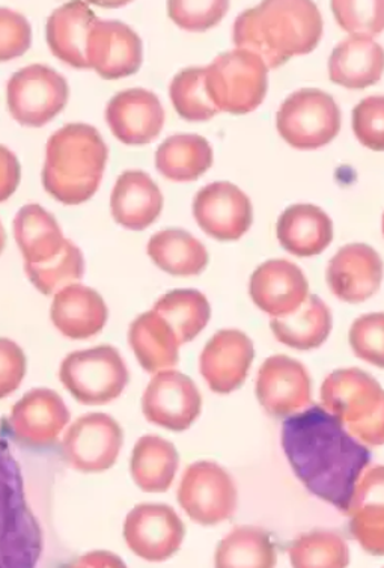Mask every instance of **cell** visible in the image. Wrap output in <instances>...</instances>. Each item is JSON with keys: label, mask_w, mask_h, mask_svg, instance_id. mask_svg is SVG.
Masks as SVG:
<instances>
[{"label": "cell", "mask_w": 384, "mask_h": 568, "mask_svg": "<svg viewBox=\"0 0 384 568\" xmlns=\"http://www.w3.org/2000/svg\"><path fill=\"white\" fill-rule=\"evenodd\" d=\"M282 448L295 477L312 495L348 511L371 452L336 416L320 406L289 416L282 425Z\"/></svg>", "instance_id": "cell-1"}, {"label": "cell", "mask_w": 384, "mask_h": 568, "mask_svg": "<svg viewBox=\"0 0 384 568\" xmlns=\"http://www.w3.org/2000/svg\"><path fill=\"white\" fill-rule=\"evenodd\" d=\"M322 36L323 17L310 0H267L234 23V44L263 59L269 70L311 53Z\"/></svg>", "instance_id": "cell-2"}, {"label": "cell", "mask_w": 384, "mask_h": 568, "mask_svg": "<svg viewBox=\"0 0 384 568\" xmlns=\"http://www.w3.org/2000/svg\"><path fill=\"white\" fill-rule=\"evenodd\" d=\"M108 158L99 130L80 123L63 125L46 146L42 186L62 204H83L99 191Z\"/></svg>", "instance_id": "cell-3"}, {"label": "cell", "mask_w": 384, "mask_h": 568, "mask_svg": "<svg viewBox=\"0 0 384 568\" xmlns=\"http://www.w3.org/2000/svg\"><path fill=\"white\" fill-rule=\"evenodd\" d=\"M324 409L358 442L384 444V389L358 368L337 369L322 386Z\"/></svg>", "instance_id": "cell-4"}, {"label": "cell", "mask_w": 384, "mask_h": 568, "mask_svg": "<svg viewBox=\"0 0 384 568\" xmlns=\"http://www.w3.org/2000/svg\"><path fill=\"white\" fill-rule=\"evenodd\" d=\"M206 83L219 112L244 115L263 103L269 88V69L256 54L235 49L219 54L206 67Z\"/></svg>", "instance_id": "cell-5"}, {"label": "cell", "mask_w": 384, "mask_h": 568, "mask_svg": "<svg viewBox=\"0 0 384 568\" xmlns=\"http://www.w3.org/2000/svg\"><path fill=\"white\" fill-rule=\"evenodd\" d=\"M59 378L84 406H103L113 402L124 393L130 381L124 359L112 346L70 353L62 362Z\"/></svg>", "instance_id": "cell-6"}, {"label": "cell", "mask_w": 384, "mask_h": 568, "mask_svg": "<svg viewBox=\"0 0 384 568\" xmlns=\"http://www.w3.org/2000/svg\"><path fill=\"white\" fill-rule=\"evenodd\" d=\"M276 128L286 144L294 149H322L340 133V106L327 92L305 88L293 92L281 104Z\"/></svg>", "instance_id": "cell-7"}, {"label": "cell", "mask_w": 384, "mask_h": 568, "mask_svg": "<svg viewBox=\"0 0 384 568\" xmlns=\"http://www.w3.org/2000/svg\"><path fill=\"white\" fill-rule=\"evenodd\" d=\"M65 78L52 67L33 64L11 75L7 87L8 111L17 123L40 129L49 124L69 103Z\"/></svg>", "instance_id": "cell-8"}, {"label": "cell", "mask_w": 384, "mask_h": 568, "mask_svg": "<svg viewBox=\"0 0 384 568\" xmlns=\"http://www.w3.org/2000/svg\"><path fill=\"white\" fill-rule=\"evenodd\" d=\"M176 498L190 519L213 526L234 516L239 495L231 475L222 466L198 462L184 470Z\"/></svg>", "instance_id": "cell-9"}, {"label": "cell", "mask_w": 384, "mask_h": 568, "mask_svg": "<svg viewBox=\"0 0 384 568\" xmlns=\"http://www.w3.org/2000/svg\"><path fill=\"white\" fill-rule=\"evenodd\" d=\"M122 428L112 416L88 414L80 416L62 440L63 460L70 468L84 474L111 469L122 448Z\"/></svg>", "instance_id": "cell-10"}, {"label": "cell", "mask_w": 384, "mask_h": 568, "mask_svg": "<svg viewBox=\"0 0 384 568\" xmlns=\"http://www.w3.org/2000/svg\"><path fill=\"white\" fill-rule=\"evenodd\" d=\"M185 526L174 508L164 504L137 505L127 516V546L148 562H163L179 552Z\"/></svg>", "instance_id": "cell-11"}, {"label": "cell", "mask_w": 384, "mask_h": 568, "mask_svg": "<svg viewBox=\"0 0 384 568\" xmlns=\"http://www.w3.org/2000/svg\"><path fill=\"white\" fill-rule=\"evenodd\" d=\"M202 409V397L192 378L164 369L151 378L142 397L145 418L171 432L188 430Z\"/></svg>", "instance_id": "cell-12"}, {"label": "cell", "mask_w": 384, "mask_h": 568, "mask_svg": "<svg viewBox=\"0 0 384 568\" xmlns=\"http://www.w3.org/2000/svg\"><path fill=\"white\" fill-rule=\"evenodd\" d=\"M193 216L210 237L234 242L251 229L253 210L242 189L228 181H218L198 192L193 201Z\"/></svg>", "instance_id": "cell-13"}, {"label": "cell", "mask_w": 384, "mask_h": 568, "mask_svg": "<svg viewBox=\"0 0 384 568\" xmlns=\"http://www.w3.org/2000/svg\"><path fill=\"white\" fill-rule=\"evenodd\" d=\"M311 377L305 365L285 355L269 357L261 365L256 397L273 418H289L311 403Z\"/></svg>", "instance_id": "cell-14"}, {"label": "cell", "mask_w": 384, "mask_h": 568, "mask_svg": "<svg viewBox=\"0 0 384 568\" xmlns=\"http://www.w3.org/2000/svg\"><path fill=\"white\" fill-rule=\"evenodd\" d=\"M104 116L113 136L125 145L151 144L164 124L159 97L142 88L118 92L105 106Z\"/></svg>", "instance_id": "cell-15"}, {"label": "cell", "mask_w": 384, "mask_h": 568, "mask_svg": "<svg viewBox=\"0 0 384 568\" xmlns=\"http://www.w3.org/2000/svg\"><path fill=\"white\" fill-rule=\"evenodd\" d=\"M143 61L141 37L120 20H97L88 43V62L105 80L137 74Z\"/></svg>", "instance_id": "cell-16"}, {"label": "cell", "mask_w": 384, "mask_h": 568, "mask_svg": "<svg viewBox=\"0 0 384 568\" xmlns=\"http://www.w3.org/2000/svg\"><path fill=\"white\" fill-rule=\"evenodd\" d=\"M70 410L52 389H32L11 410V432L20 444L32 448L53 445L70 423Z\"/></svg>", "instance_id": "cell-17"}, {"label": "cell", "mask_w": 384, "mask_h": 568, "mask_svg": "<svg viewBox=\"0 0 384 568\" xmlns=\"http://www.w3.org/2000/svg\"><path fill=\"white\" fill-rule=\"evenodd\" d=\"M255 347L242 331H219L206 343L200 359L201 376L216 394H231L246 382Z\"/></svg>", "instance_id": "cell-18"}, {"label": "cell", "mask_w": 384, "mask_h": 568, "mask_svg": "<svg viewBox=\"0 0 384 568\" xmlns=\"http://www.w3.org/2000/svg\"><path fill=\"white\" fill-rule=\"evenodd\" d=\"M249 293L265 314L285 317L310 296V284L302 268L291 261L270 260L253 272Z\"/></svg>", "instance_id": "cell-19"}, {"label": "cell", "mask_w": 384, "mask_h": 568, "mask_svg": "<svg viewBox=\"0 0 384 568\" xmlns=\"http://www.w3.org/2000/svg\"><path fill=\"white\" fill-rule=\"evenodd\" d=\"M383 281V261L377 251L364 243L341 247L327 267V284L337 298L362 303L378 292Z\"/></svg>", "instance_id": "cell-20"}, {"label": "cell", "mask_w": 384, "mask_h": 568, "mask_svg": "<svg viewBox=\"0 0 384 568\" xmlns=\"http://www.w3.org/2000/svg\"><path fill=\"white\" fill-rule=\"evenodd\" d=\"M99 17L88 3L70 2L50 14L46 37L52 53L67 65L90 69L88 43Z\"/></svg>", "instance_id": "cell-21"}, {"label": "cell", "mask_w": 384, "mask_h": 568, "mask_svg": "<svg viewBox=\"0 0 384 568\" xmlns=\"http://www.w3.org/2000/svg\"><path fill=\"white\" fill-rule=\"evenodd\" d=\"M50 317L54 327L67 338L88 339L103 331L109 310L95 290L71 284L54 294Z\"/></svg>", "instance_id": "cell-22"}, {"label": "cell", "mask_w": 384, "mask_h": 568, "mask_svg": "<svg viewBox=\"0 0 384 568\" xmlns=\"http://www.w3.org/2000/svg\"><path fill=\"white\" fill-rule=\"evenodd\" d=\"M348 515L350 532L374 557H384V466H374L357 481Z\"/></svg>", "instance_id": "cell-23"}, {"label": "cell", "mask_w": 384, "mask_h": 568, "mask_svg": "<svg viewBox=\"0 0 384 568\" xmlns=\"http://www.w3.org/2000/svg\"><path fill=\"white\" fill-rule=\"evenodd\" d=\"M163 210L158 184L143 171H125L117 180L111 195V212L118 225L143 231L153 225Z\"/></svg>", "instance_id": "cell-24"}, {"label": "cell", "mask_w": 384, "mask_h": 568, "mask_svg": "<svg viewBox=\"0 0 384 568\" xmlns=\"http://www.w3.org/2000/svg\"><path fill=\"white\" fill-rule=\"evenodd\" d=\"M384 49L371 38L350 37L333 49L329 75L336 85L365 90L382 79Z\"/></svg>", "instance_id": "cell-25"}, {"label": "cell", "mask_w": 384, "mask_h": 568, "mask_svg": "<svg viewBox=\"0 0 384 568\" xmlns=\"http://www.w3.org/2000/svg\"><path fill=\"white\" fill-rule=\"evenodd\" d=\"M282 247L295 256L320 255L333 240V223L324 210L295 204L281 214L276 226Z\"/></svg>", "instance_id": "cell-26"}, {"label": "cell", "mask_w": 384, "mask_h": 568, "mask_svg": "<svg viewBox=\"0 0 384 568\" xmlns=\"http://www.w3.org/2000/svg\"><path fill=\"white\" fill-rule=\"evenodd\" d=\"M130 347L146 373L158 374L179 364V338L154 310L139 315L129 329Z\"/></svg>", "instance_id": "cell-27"}, {"label": "cell", "mask_w": 384, "mask_h": 568, "mask_svg": "<svg viewBox=\"0 0 384 568\" xmlns=\"http://www.w3.org/2000/svg\"><path fill=\"white\" fill-rule=\"evenodd\" d=\"M12 230L24 263H46L54 258L67 242L57 219L38 204L21 207Z\"/></svg>", "instance_id": "cell-28"}, {"label": "cell", "mask_w": 384, "mask_h": 568, "mask_svg": "<svg viewBox=\"0 0 384 568\" xmlns=\"http://www.w3.org/2000/svg\"><path fill=\"white\" fill-rule=\"evenodd\" d=\"M274 338L295 351H312L326 343L332 331V314L326 303L315 294L285 317L270 322Z\"/></svg>", "instance_id": "cell-29"}, {"label": "cell", "mask_w": 384, "mask_h": 568, "mask_svg": "<svg viewBox=\"0 0 384 568\" xmlns=\"http://www.w3.org/2000/svg\"><path fill=\"white\" fill-rule=\"evenodd\" d=\"M179 463V453L171 442L148 435L134 445L130 474L139 489L146 494H164L174 483Z\"/></svg>", "instance_id": "cell-30"}, {"label": "cell", "mask_w": 384, "mask_h": 568, "mask_svg": "<svg viewBox=\"0 0 384 568\" xmlns=\"http://www.w3.org/2000/svg\"><path fill=\"white\" fill-rule=\"evenodd\" d=\"M213 165V149L200 134H175L168 138L155 153V168L164 179L190 183Z\"/></svg>", "instance_id": "cell-31"}, {"label": "cell", "mask_w": 384, "mask_h": 568, "mask_svg": "<svg viewBox=\"0 0 384 568\" xmlns=\"http://www.w3.org/2000/svg\"><path fill=\"white\" fill-rule=\"evenodd\" d=\"M148 255L163 272L174 276H195L209 266V252L188 231L171 229L154 234L148 243Z\"/></svg>", "instance_id": "cell-32"}, {"label": "cell", "mask_w": 384, "mask_h": 568, "mask_svg": "<svg viewBox=\"0 0 384 568\" xmlns=\"http://www.w3.org/2000/svg\"><path fill=\"white\" fill-rule=\"evenodd\" d=\"M153 310L166 320L181 346L195 339L211 317L210 303L198 290H174L164 294L155 302Z\"/></svg>", "instance_id": "cell-33"}, {"label": "cell", "mask_w": 384, "mask_h": 568, "mask_svg": "<svg viewBox=\"0 0 384 568\" xmlns=\"http://www.w3.org/2000/svg\"><path fill=\"white\" fill-rule=\"evenodd\" d=\"M214 566L219 568L276 566V555L270 536L255 526H239L219 542Z\"/></svg>", "instance_id": "cell-34"}, {"label": "cell", "mask_w": 384, "mask_h": 568, "mask_svg": "<svg viewBox=\"0 0 384 568\" xmlns=\"http://www.w3.org/2000/svg\"><path fill=\"white\" fill-rule=\"evenodd\" d=\"M169 95L176 113L190 123L209 121L219 113L206 83V69L201 67L180 71L172 79Z\"/></svg>", "instance_id": "cell-35"}, {"label": "cell", "mask_w": 384, "mask_h": 568, "mask_svg": "<svg viewBox=\"0 0 384 568\" xmlns=\"http://www.w3.org/2000/svg\"><path fill=\"white\" fill-rule=\"evenodd\" d=\"M24 272L38 292L44 296H52L82 280L83 254L74 243L67 240L62 251L54 258L40 264L24 263Z\"/></svg>", "instance_id": "cell-36"}, {"label": "cell", "mask_w": 384, "mask_h": 568, "mask_svg": "<svg viewBox=\"0 0 384 568\" xmlns=\"http://www.w3.org/2000/svg\"><path fill=\"white\" fill-rule=\"evenodd\" d=\"M289 555L291 566L297 568H344L350 564L347 542L331 531H314L295 538Z\"/></svg>", "instance_id": "cell-37"}, {"label": "cell", "mask_w": 384, "mask_h": 568, "mask_svg": "<svg viewBox=\"0 0 384 568\" xmlns=\"http://www.w3.org/2000/svg\"><path fill=\"white\" fill-rule=\"evenodd\" d=\"M332 10L336 22L352 37L373 38L384 31V0H335Z\"/></svg>", "instance_id": "cell-38"}, {"label": "cell", "mask_w": 384, "mask_h": 568, "mask_svg": "<svg viewBox=\"0 0 384 568\" xmlns=\"http://www.w3.org/2000/svg\"><path fill=\"white\" fill-rule=\"evenodd\" d=\"M348 339L354 355L384 369V313L358 317L350 329Z\"/></svg>", "instance_id": "cell-39"}, {"label": "cell", "mask_w": 384, "mask_h": 568, "mask_svg": "<svg viewBox=\"0 0 384 568\" xmlns=\"http://www.w3.org/2000/svg\"><path fill=\"white\" fill-rule=\"evenodd\" d=\"M230 3L225 0H210V2H169L168 14L172 22L189 32H204L222 22Z\"/></svg>", "instance_id": "cell-40"}, {"label": "cell", "mask_w": 384, "mask_h": 568, "mask_svg": "<svg viewBox=\"0 0 384 568\" xmlns=\"http://www.w3.org/2000/svg\"><path fill=\"white\" fill-rule=\"evenodd\" d=\"M353 130L366 149L384 151V95L368 97L354 108Z\"/></svg>", "instance_id": "cell-41"}, {"label": "cell", "mask_w": 384, "mask_h": 568, "mask_svg": "<svg viewBox=\"0 0 384 568\" xmlns=\"http://www.w3.org/2000/svg\"><path fill=\"white\" fill-rule=\"evenodd\" d=\"M31 43L32 29L27 17L0 8V62L23 57Z\"/></svg>", "instance_id": "cell-42"}, {"label": "cell", "mask_w": 384, "mask_h": 568, "mask_svg": "<svg viewBox=\"0 0 384 568\" xmlns=\"http://www.w3.org/2000/svg\"><path fill=\"white\" fill-rule=\"evenodd\" d=\"M27 374V356L19 344L0 338V399L10 397L20 388Z\"/></svg>", "instance_id": "cell-43"}, {"label": "cell", "mask_w": 384, "mask_h": 568, "mask_svg": "<svg viewBox=\"0 0 384 568\" xmlns=\"http://www.w3.org/2000/svg\"><path fill=\"white\" fill-rule=\"evenodd\" d=\"M21 168L16 154L0 145V202L10 200L20 184Z\"/></svg>", "instance_id": "cell-44"}, {"label": "cell", "mask_w": 384, "mask_h": 568, "mask_svg": "<svg viewBox=\"0 0 384 568\" xmlns=\"http://www.w3.org/2000/svg\"><path fill=\"white\" fill-rule=\"evenodd\" d=\"M7 245V233L6 229H3L2 221H0V254H2L3 250H6Z\"/></svg>", "instance_id": "cell-45"}, {"label": "cell", "mask_w": 384, "mask_h": 568, "mask_svg": "<svg viewBox=\"0 0 384 568\" xmlns=\"http://www.w3.org/2000/svg\"><path fill=\"white\" fill-rule=\"evenodd\" d=\"M383 234H384V214H383Z\"/></svg>", "instance_id": "cell-46"}]
</instances>
